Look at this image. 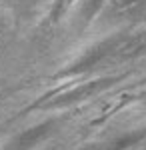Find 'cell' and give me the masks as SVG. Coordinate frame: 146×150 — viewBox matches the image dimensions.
Returning a JSON list of instances; mask_svg holds the SVG:
<instances>
[{
    "label": "cell",
    "instance_id": "277c9868",
    "mask_svg": "<svg viewBox=\"0 0 146 150\" xmlns=\"http://www.w3.org/2000/svg\"><path fill=\"white\" fill-rule=\"evenodd\" d=\"M72 2H74V0H54V2H52V8H50V20H52V22L60 20L68 12V8L72 6Z\"/></svg>",
    "mask_w": 146,
    "mask_h": 150
},
{
    "label": "cell",
    "instance_id": "7a4b0ae2",
    "mask_svg": "<svg viewBox=\"0 0 146 150\" xmlns=\"http://www.w3.org/2000/svg\"><path fill=\"white\" fill-rule=\"evenodd\" d=\"M56 126H58L56 120H44L40 124H34L22 132H18L12 140H8L2 146V150H34L40 142H44L54 132Z\"/></svg>",
    "mask_w": 146,
    "mask_h": 150
},
{
    "label": "cell",
    "instance_id": "6da1fadb",
    "mask_svg": "<svg viewBox=\"0 0 146 150\" xmlns=\"http://www.w3.org/2000/svg\"><path fill=\"white\" fill-rule=\"evenodd\" d=\"M108 84H110V80L84 82V84H80V86H76V88L64 90V92L52 96V98L46 96V98H42V100L34 102L28 110H36V108H64V106H70V104H74V102H80V100H84V98L94 96L96 92H100L102 88H106Z\"/></svg>",
    "mask_w": 146,
    "mask_h": 150
},
{
    "label": "cell",
    "instance_id": "3957f363",
    "mask_svg": "<svg viewBox=\"0 0 146 150\" xmlns=\"http://www.w3.org/2000/svg\"><path fill=\"white\" fill-rule=\"evenodd\" d=\"M140 138H142V132H126L124 136L110 138L106 142H100V144H92V146H86L84 150H126L134 146Z\"/></svg>",
    "mask_w": 146,
    "mask_h": 150
},
{
    "label": "cell",
    "instance_id": "5b68a950",
    "mask_svg": "<svg viewBox=\"0 0 146 150\" xmlns=\"http://www.w3.org/2000/svg\"><path fill=\"white\" fill-rule=\"evenodd\" d=\"M140 0H116V4L118 6H122V8H128V6H134V4H138Z\"/></svg>",
    "mask_w": 146,
    "mask_h": 150
}]
</instances>
